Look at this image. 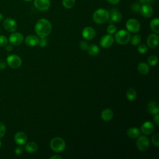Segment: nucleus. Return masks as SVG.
<instances>
[{
	"instance_id": "nucleus-1",
	"label": "nucleus",
	"mask_w": 159,
	"mask_h": 159,
	"mask_svg": "<svg viewBox=\"0 0 159 159\" xmlns=\"http://www.w3.org/2000/svg\"><path fill=\"white\" fill-rule=\"evenodd\" d=\"M52 30V26L50 21L42 18L37 20L35 25V32L40 37H45L48 35Z\"/></svg>"
},
{
	"instance_id": "nucleus-5",
	"label": "nucleus",
	"mask_w": 159,
	"mask_h": 159,
	"mask_svg": "<svg viewBox=\"0 0 159 159\" xmlns=\"http://www.w3.org/2000/svg\"><path fill=\"white\" fill-rule=\"evenodd\" d=\"M136 146L139 150L146 151L150 147V140L145 135L139 136L136 141Z\"/></svg>"
},
{
	"instance_id": "nucleus-8",
	"label": "nucleus",
	"mask_w": 159,
	"mask_h": 159,
	"mask_svg": "<svg viewBox=\"0 0 159 159\" xmlns=\"http://www.w3.org/2000/svg\"><path fill=\"white\" fill-rule=\"evenodd\" d=\"M9 40L11 45L14 46H18L23 42L24 36L20 32H13L10 35Z\"/></svg>"
},
{
	"instance_id": "nucleus-22",
	"label": "nucleus",
	"mask_w": 159,
	"mask_h": 159,
	"mask_svg": "<svg viewBox=\"0 0 159 159\" xmlns=\"http://www.w3.org/2000/svg\"><path fill=\"white\" fill-rule=\"evenodd\" d=\"M37 144L34 142H29L25 145V151L28 153H34L37 151Z\"/></svg>"
},
{
	"instance_id": "nucleus-43",
	"label": "nucleus",
	"mask_w": 159,
	"mask_h": 159,
	"mask_svg": "<svg viewBox=\"0 0 159 159\" xmlns=\"http://www.w3.org/2000/svg\"><path fill=\"white\" fill-rule=\"evenodd\" d=\"M140 1L142 2V3H144V4H150V3H152V0H140Z\"/></svg>"
},
{
	"instance_id": "nucleus-15",
	"label": "nucleus",
	"mask_w": 159,
	"mask_h": 159,
	"mask_svg": "<svg viewBox=\"0 0 159 159\" xmlns=\"http://www.w3.org/2000/svg\"><path fill=\"white\" fill-rule=\"evenodd\" d=\"M27 136L24 132H18L14 135V141L19 145H24L26 143Z\"/></svg>"
},
{
	"instance_id": "nucleus-21",
	"label": "nucleus",
	"mask_w": 159,
	"mask_h": 159,
	"mask_svg": "<svg viewBox=\"0 0 159 159\" xmlns=\"http://www.w3.org/2000/svg\"><path fill=\"white\" fill-rule=\"evenodd\" d=\"M140 134V131L137 127H130L127 130V135L131 139H136Z\"/></svg>"
},
{
	"instance_id": "nucleus-31",
	"label": "nucleus",
	"mask_w": 159,
	"mask_h": 159,
	"mask_svg": "<svg viewBox=\"0 0 159 159\" xmlns=\"http://www.w3.org/2000/svg\"><path fill=\"white\" fill-rule=\"evenodd\" d=\"M148 50V47L145 44H140L138 46L137 51L140 54H145Z\"/></svg>"
},
{
	"instance_id": "nucleus-3",
	"label": "nucleus",
	"mask_w": 159,
	"mask_h": 159,
	"mask_svg": "<svg viewBox=\"0 0 159 159\" xmlns=\"http://www.w3.org/2000/svg\"><path fill=\"white\" fill-rule=\"evenodd\" d=\"M51 149L57 153L63 151L66 147L65 140L61 137H54L53 138L50 143Z\"/></svg>"
},
{
	"instance_id": "nucleus-46",
	"label": "nucleus",
	"mask_w": 159,
	"mask_h": 159,
	"mask_svg": "<svg viewBox=\"0 0 159 159\" xmlns=\"http://www.w3.org/2000/svg\"><path fill=\"white\" fill-rule=\"evenodd\" d=\"M24 1H31L32 0H24Z\"/></svg>"
},
{
	"instance_id": "nucleus-23",
	"label": "nucleus",
	"mask_w": 159,
	"mask_h": 159,
	"mask_svg": "<svg viewBox=\"0 0 159 159\" xmlns=\"http://www.w3.org/2000/svg\"><path fill=\"white\" fill-rule=\"evenodd\" d=\"M150 27L153 32L158 34L159 33V19L158 18L152 19L150 22Z\"/></svg>"
},
{
	"instance_id": "nucleus-20",
	"label": "nucleus",
	"mask_w": 159,
	"mask_h": 159,
	"mask_svg": "<svg viewBox=\"0 0 159 159\" xmlns=\"http://www.w3.org/2000/svg\"><path fill=\"white\" fill-rule=\"evenodd\" d=\"M138 71L142 75H147L150 71V67L148 65L144 62H140L137 66Z\"/></svg>"
},
{
	"instance_id": "nucleus-4",
	"label": "nucleus",
	"mask_w": 159,
	"mask_h": 159,
	"mask_svg": "<svg viewBox=\"0 0 159 159\" xmlns=\"http://www.w3.org/2000/svg\"><path fill=\"white\" fill-rule=\"evenodd\" d=\"M130 37V34L128 30L121 29L116 33L115 40L120 45H125L129 42Z\"/></svg>"
},
{
	"instance_id": "nucleus-12",
	"label": "nucleus",
	"mask_w": 159,
	"mask_h": 159,
	"mask_svg": "<svg viewBox=\"0 0 159 159\" xmlns=\"http://www.w3.org/2000/svg\"><path fill=\"white\" fill-rule=\"evenodd\" d=\"M139 11L141 15L145 18L151 17L153 14V9L148 4H144L140 6Z\"/></svg>"
},
{
	"instance_id": "nucleus-2",
	"label": "nucleus",
	"mask_w": 159,
	"mask_h": 159,
	"mask_svg": "<svg viewBox=\"0 0 159 159\" xmlns=\"http://www.w3.org/2000/svg\"><path fill=\"white\" fill-rule=\"evenodd\" d=\"M110 14L106 9L99 8L94 11L93 15V19L94 22L98 24L106 23L109 19Z\"/></svg>"
},
{
	"instance_id": "nucleus-40",
	"label": "nucleus",
	"mask_w": 159,
	"mask_h": 159,
	"mask_svg": "<svg viewBox=\"0 0 159 159\" xmlns=\"http://www.w3.org/2000/svg\"><path fill=\"white\" fill-rule=\"evenodd\" d=\"M6 67V63L3 60H0V69L4 70Z\"/></svg>"
},
{
	"instance_id": "nucleus-29",
	"label": "nucleus",
	"mask_w": 159,
	"mask_h": 159,
	"mask_svg": "<svg viewBox=\"0 0 159 159\" xmlns=\"http://www.w3.org/2000/svg\"><path fill=\"white\" fill-rule=\"evenodd\" d=\"M62 3L65 8L71 9L75 5V0H63Z\"/></svg>"
},
{
	"instance_id": "nucleus-13",
	"label": "nucleus",
	"mask_w": 159,
	"mask_h": 159,
	"mask_svg": "<svg viewBox=\"0 0 159 159\" xmlns=\"http://www.w3.org/2000/svg\"><path fill=\"white\" fill-rule=\"evenodd\" d=\"M159 37L157 34H151L147 39V46L150 48H155L158 45Z\"/></svg>"
},
{
	"instance_id": "nucleus-35",
	"label": "nucleus",
	"mask_w": 159,
	"mask_h": 159,
	"mask_svg": "<svg viewBox=\"0 0 159 159\" xmlns=\"http://www.w3.org/2000/svg\"><path fill=\"white\" fill-rule=\"evenodd\" d=\"M7 44V39L4 35H0V47L6 46Z\"/></svg>"
},
{
	"instance_id": "nucleus-39",
	"label": "nucleus",
	"mask_w": 159,
	"mask_h": 159,
	"mask_svg": "<svg viewBox=\"0 0 159 159\" xmlns=\"http://www.w3.org/2000/svg\"><path fill=\"white\" fill-rule=\"evenodd\" d=\"M153 120L155 124L158 126L159 125V114H157L154 115V117H153Z\"/></svg>"
},
{
	"instance_id": "nucleus-44",
	"label": "nucleus",
	"mask_w": 159,
	"mask_h": 159,
	"mask_svg": "<svg viewBox=\"0 0 159 159\" xmlns=\"http://www.w3.org/2000/svg\"><path fill=\"white\" fill-rule=\"evenodd\" d=\"M6 50H7V51H8V52L12 51V46L11 44V45H6Z\"/></svg>"
},
{
	"instance_id": "nucleus-42",
	"label": "nucleus",
	"mask_w": 159,
	"mask_h": 159,
	"mask_svg": "<svg viewBox=\"0 0 159 159\" xmlns=\"http://www.w3.org/2000/svg\"><path fill=\"white\" fill-rule=\"evenodd\" d=\"M50 159H61L62 157H60V155H53L52 157H50Z\"/></svg>"
},
{
	"instance_id": "nucleus-47",
	"label": "nucleus",
	"mask_w": 159,
	"mask_h": 159,
	"mask_svg": "<svg viewBox=\"0 0 159 159\" xmlns=\"http://www.w3.org/2000/svg\"><path fill=\"white\" fill-rule=\"evenodd\" d=\"M1 141H0V147H1Z\"/></svg>"
},
{
	"instance_id": "nucleus-36",
	"label": "nucleus",
	"mask_w": 159,
	"mask_h": 159,
	"mask_svg": "<svg viewBox=\"0 0 159 159\" xmlns=\"http://www.w3.org/2000/svg\"><path fill=\"white\" fill-rule=\"evenodd\" d=\"M6 133V126L2 122H0V138L2 137Z\"/></svg>"
},
{
	"instance_id": "nucleus-38",
	"label": "nucleus",
	"mask_w": 159,
	"mask_h": 159,
	"mask_svg": "<svg viewBox=\"0 0 159 159\" xmlns=\"http://www.w3.org/2000/svg\"><path fill=\"white\" fill-rule=\"evenodd\" d=\"M15 153L17 155H22L23 153V149L21 147H18L15 149Z\"/></svg>"
},
{
	"instance_id": "nucleus-18",
	"label": "nucleus",
	"mask_w": 159,
	"mask_h": 159,
	"mask_svg": "<svg viewBox=\"0 0 159 159\" xmlns=\"http://www.w3.org/2000/svg\"><path fill=\"white\" fill-rule=\"evenodd\" d=\"M39 38L33 35L27 36L25 39V43L29 47L37 46L39 44Z\"/></svg>"
},
{
	"instance_id": "nucleus-17",
	"label": "nucleus",
	"mask_w": 159,
	"mask_h": 159,
	"mask_svg": "<svg viewBox=\"0 0 159 159\" xmlns=\"http://www.w3.org/2000/svg\"><path fill=\"white\" fill-rule=\"evenodd\" d=\"M147 110L148 112L152 115L158 114L159 107L158 104L156 101H150L147 104Z\"/></svg>"
},
{
	"instance_id": "nucleus-14",
	"label": "nucleus",
	"mask_w": 159,
	"mask_h": 159,
	"mask_svg": "<svg viewBox=\"0 0 159 159\" xmlns=\"http://www.w3.org/2000/svg\"><path fill=\"white\" fill-rule=\"evenodd\" d=\"M140 130L143 134L148 135L154 132L155 125L152 122L146 121L142 125Z\"/></svg>"
},
{
	"instance_id": "nucleus-34",
	"label": "nucleus",
	"mask_w": 159,
	"mask_h": 159,
	"mask_svg": "<svg viewBox=\"0 0 159 159\" xmlns=\"http://www.w3.org/2000/svg\"><path fill=\"white\" fill-rule=\"evenodd\" d=\"M47 39H46V37H40L39 42V45L41 47H45L47 45Z\"/></svg>"
},
{
	"instance_id": "nucleus-27",
	"label": "nucleus",
	"mask_w": 159,
	"mask_h": 159,
	"mask_svg": "<svg viewBox=\"0 0 159 159\" xmlns=\"http://www.w3.org/2000/svg\"><path fill=\"white\" fill-rule=\"evenodd\" d=\"M141 40H142L141 35L140 34H135V35H133L132 37H130V41L132 45L137 46L140 44Z\"/></svg>"
},
{
	"instance_id": "nucleus-10",
	"label": "nucleus",
	"mask_w": 159,
	"mask_h": 159,
	"mask_svg": "<svg viewBox=\"0 0 159 159\" xmlns=\"http://www.w3.org/2000/svg\"><path fill=\"white\" fill-rule=\"evenodd\" d=\"M34 4L39 11H45L50 6V0H34Z\"/></svg>"
},
{
	"instance_id": "nucleus-26",
	"label": "nucleus",
	"mask_w": 159,
	"mask_h": 159,
	"mask_svg": "<svg viewBox=\"0 0 159 159\" xmlns=\"http://www.w3.org/2000/svg\"><path fill=\"white\" fill-rule=\"evenodd\" d=\"M109 18H111V20L114 22L118 23L122 20V14L118 11H114L111 13Z\"/></svg>"
},
{
	"instance_id": "nucleus-24",
	"label": "nucleus",
	"mask_w": 159,
	"mask_h": 159,
	"mask_svg": "<svg viewBox=\"0 0 159 159\" xmlns=\"http://www.w3.org/2000/svg\"><path fill=\"white\" fill-rule=\"evenodd\" d=\"M127 99L130 101H135L137 98V93L134 88H130L126 92Z\"/></svg>"
},
{
	"instance_id": "nucleus-16",
	"label": "nucleus",
	"mask_w": 159,
	"mask_h": 159,
	"mask_svg": "<svg viewBox=\"0 0 159 159\" xmlns=\"http://www.w3.org/2000/svg\"><path fill=\"white\" fill-rule=\"evenodd\" d=\"M96 35L94 29L91 27H86L82 30V36L84 39L91 40Z\"/></svg>"
},
{
	"instance_id": "nucleus-25",
	"label": "nucleus",
	"mask_w": 159,
	"mask_h": 159,
	"mask_svg": "<svg viewBox=\"0 0 159 159\" xmlns=\"http://www.w3.org/2000/svg\"><path fill=\"white\" fill-rule=\"evenodd\" d=\"M88 53L91 56H96L99 53V48L96 44H91L88 49Z\"/></svg>"
},
{
	"instance_id": "nucleus-37",
	"label": "nucleus",
	"mask_w": 159,
	"mask_h": 159,
	"mask_svg": "<svg viewBox=\"0 0 159 159\" xmlns=\"http://www.w3.org/2000/svg\"><path fill=\"white\" fill-rule=\"evenodd\" d=\"M140 5L137 3H135V4H133V5L131 6V9L134 11V12H137L139 11L140 10Z\"/></svg>"
},
{
	"instance_id": "nucleus-32",
	"label": "nucleus",
	"mask_w": 159,
	"mask_h": 159,
	"mask_svg": "<svg viewBox=\"0 0 159 159\" xmlns=\"http://www.w3.org/2000/svg\"><path fill=\"white\" fill-rule=\"evenodd\" d=\"M116 31H117V27L114 24H110L107 27V32L109 34H111V35L114 34L116 32Z\"/></svg>"
},
{
	"instance_id": "nucleus-6",
	"label": "nucleus",
	"mask_w": 159,
	"mask_h": 159,
	"mask_svg": "<svg viewBox=\"0 0 159 159\" xmlns=\"http://www.w3.org/2000/svg\"><path fill=\"white\" fill-rule=\"evenodd\" d=\"M126 28L129 32L132 33H137L140 30V24L135 19H129L125 24Z\"/></svg>"
},
{
	"instance_id": "nucleus-7",
	"label": "nucleus",
	"mask_w": 159,
	"mask_h": 159,
	"mask_svg": "<svg viewBox=\"0 0 159 159\" xmlns=\"http://www.w3.org/2000/svg\"><path fill=\"white\" fill-rule=\"evenodd\" d=\"M7 65L12 68H17L22 64L21 58L16 55H11L7 57Z\"/></svg>"
},
{
	"instance_id": "nucleus-19",
	"label": "nucleus",
	"mask_w": 159,
	"mask_h": 159,
	"mask_svg": "<svg viewBox=\"0 0 159 159\" xmlns=\"http://www.w3.org/2000/svg\"><path fill=\"white\" fill-rule=\"evenodd\" d=\"M101 118L104 121H109L111 120L114 116L113 111L109 108H106L102 110L101 114Z\"/></svg>"
},
{
	"instance_id": "nucleus-11",
	"label": "nucleus",
	"mask_w": 159,
	"mask_h": 159,
	"mask_svg": "<svg viewBox=\"0 0 159 159\" xmlns=\"http://www.w3.org/2000/svg\"><path fill=\"white\" fill-rule=\"evenodd\" d=\"M114 41V37L111 34H106L103 35L100 40V45L102 48H109L113 44Z\"/></svg>"
},
{
	"instance_id": "nucleus-30",
	"label": "nucleus",
	"mask_w": 159,
	"mask_h": 159,
	"mask_svg": "<svg viewBox=\"0 0 159 159\" xmlns=\"http://www.w3.org/2000/svg\"><path fill=\"white\" fill-rule=\"evenodd\" d=\"M152 142L153 145H155V147H159V134L158 133L153 134V135L152 137Z\"/></svg>"
},
{
	"instance_id": "nucleus-33",
	"label": "nucleus",
	"mask_w": 159,
	"mask_h": 159,
	"mask_svg": "<svg viewBox=\"0 0 159 159\" xmlns=\"http://www.w3.org/2000/svg\"><path fill=\"white\" fill-rule=\"evenodd\" d=\"M89 47V44L85 40H82L80 43V47L82 50H88Z\"/></svg>"
},
{
	"instance_id": "nucleus-28",
	"label": "nucleus",
	"mask_w": 159,
	"mask_h": 159,
	"mask_svg": "<svg viewBox=\"0 0 159 159\" xmlns=\"http://www.w3.org/2000/svg\"><path fill=\"white\" fill-rule=\"evenodd\" d=\"M147 63L150 66H156L158 63V58L155 55H150L147 59Z\"/></svg>"
},
{
	"instance_id": "nucleus-9",
	"label": "nucleus",
	"mask_w": 159,
	"mask_h": 159,
	"mask_svg": "<svg viewBox=\"0 0 159 159\" xmlns=\"http://www.w3.org/2000/svg\"><path fill=\"white\" fill-rule=\"evenodd\" d=\"M3 27L6 31L9 32H13L17 29V25L16 22L13 19L8 17L4 20Z\"/></svg>"
},
{
	"instance_id": "nucleus-48",
	"label": "nucleus",
	"mask_w": 159,
	"mask_h": 159,
	"mask_svg": "<svg viewBox=\"0 0 159 159\" xmlns=\"http://www.w3.org/2000/svg\"><path fill=\"white\" fill-rule=\"evenodd\" d=\"M0 32H1V29H0Z\"/></svg>"
},
{
	"instance_id": "nucleus-45",
	"label": "nucleus",
	"mask_w": 159,
	"mask_h": 159,
	"mask_svg": "<svg viewBox=\"0 0 159 159\" xmlns=\"http://www.w3.org/2000/svg\"><path fill=\"white\" fill-rule=\"evenodd\" d=\"M3 17H4L3 15H2L1 13H0V22H1V21L2 20V19H3Z\"/></svg>"
},
{
	"instance_id": "nucleus-41",
	"label": "nucleus",
	"mask_w": 159,
	"mask_h": 159,
	"mask_svg": "<svg viewBox=\"0 0 159 159\" xmlns=\"http://www.w3.org/2000/svg\"><path fill=\"white\" fill-rule=\"evenodd\" d=\"M106 1L111 4H112V5H115V4H118L119 2H120V0H106Z\"/></svg>"
}]
</instances>
